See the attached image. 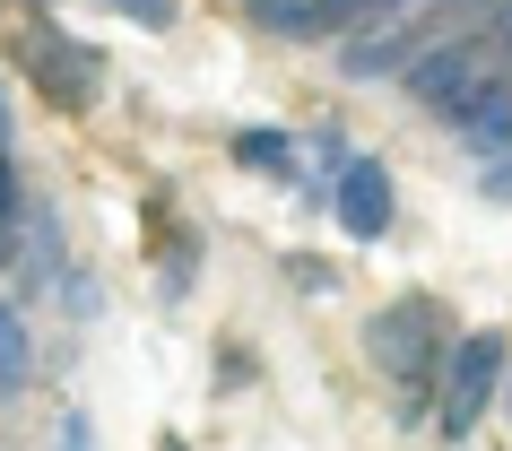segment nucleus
<instances>
[{
	"instance_id": "obj_12",
	"label": "nucleus",
	"mask_w": 512,
	"mask_h": 451,
	"mask_svg": "<svg viewBox=\"0 0 512 451\" xmlns=\"http://www.w3.org/2000/svg\"><path fill=\"white\" fill-rule=\"evenodd\" d=\"M157 252H165V295H183L191 269H200V235H174V226L157 217Z\"/></svg>"
},
{
	"instance_id": "obj_13",
	"label": "nucleus",
	"mask_w": 512,
	"mask_h": 451,
	"mask_svg": "<svg viewBox=\"0 0 512 451\" xmlns=\"http://www.w3.org/2000/svg\"><path fill=\"white\" fill-rule=\"evenodd\" d=\"M105 9H122V18H131V27H174V0H105Z\"/></svg>"
},
{
	"instance_id": "obj_16",
	"label": "nucleus",
	"mask_w": 512,
	"mask_h": 451,
	"mask_svg": "<svg viewBox=\"0 0 512 451\" xmlns=\"http://www.w3.org/2000/svg\"><path fill=\"white\" fill-rule=\"evenodd\" d=\"M9 139H18V131H9V87H0V157H9Z\"/></svg>"
},
{
	"instance_id": "obj_1",
	"label": "nucleus",
	"mask_w": 512,
	"mask_h": 451,
	"mask_svg": "<svg viewBox=\"0 0 512 451\" xmlns=\"http://www.w3.org/2000/svg\"><path fill=\"white\" fill-rule=\"evenodd\" d=\"M443 347H452V321L434 295H400L365 321V365L400 382V425H417L434 408V373H443Z\"/></svg>"
},
{
	"instance_id": "obj_4",
	"label": "nucleus",
	"mask_w": 512,
	"mask_h": 451,
	"mask_svg": "<svg viewBox=\"0 0 512 451\" xmlns=\"http://www.w3.org/2000/svg\"><path fill=\"white\" fill-rule=\"evenodd\" d=\"M452 131H460V148H469L478 165L512 148V79H504V70H486V79L452 105Z\"/></svg>"
},
{
	"instance_id": "obj_10",
	"label": "nucleus",
	"mask_w": 512,
	"mask_h": 451,
	"mask_svg": "<svg viewBox=\"0 0 512 451\" xmlns=\"http://www.w3.org/2000/svg\"><path fill=\"white\" fill-rule=\"evenodd\" d=\"M35 382V339H27V313L0 295V399L9 391H27Z\"/></svg>"
},
{
	"instance_id": "obj_7",
	"label": "nucleus",
	"mask_w": 512,
	"mask_h": 451,
	"mask_svg": "<svg viewBox=\"0 0 512 451\" xmlns=\"http://www.w3.org/2000/svg\"><path fill=\"white\" fill-rule=\"evenodd\" d=\"M426 44H434V27H382V35H356L348 53H339V70L348 79H382V70H408Z\"/></svg>"
},
{
	"instance_id": "obj_9",
	"label": "nucleus",
	"mask_w": 512,
	"mask_h": 451,
	"mask_svg": "<svg viewBox=\"0 0 512 451\" xmlns=\"http://www.w3.org/2000/svg\"><path fill=\"white\" fill-rule=\"evenodd\" d=\"M235 165L261 174V183H296V139L270 131V122H252V131H235Z\"/></svg>"
},
{
	"instance_id": "obj_14",
	"label": "nucleus",
	"mask_w": 512,
	"mask_h": 451,
	"mask_svg": "<svg viewBox=\"0 0 512 451\" xmlns=\"http://www.w3.org/2000/svg\"><path fill=\"white\" fill-rule=\"evenodd\" d=\"M478 191H486V200H512V148H504V157H486Z\"/></svg>"
},
{
	"instance_id": "obj_2",
	"label": "nucleus",
	"mask_w": 512,
	"mask_h": 451,
	"mask_svg": "<svg viewBox=\"0 0 512 451\" xmlns=\"http://www.w3.org/2000/svg\"><path fill=\"white\" fill-rule=\"evenodd\" d=\"M504 365H512L504 330H469V339L443 347V373H434V425H443V443H469V434L495 417Z\"/></svg>"
},
{
	"instance_id": "obj_17",
	"label": "nucleus",
	"mask_w": 512,
	"mask_h": 451,
	"mask_svg": "<svg viewBox=\"0 0 512 451\" xmlns=\"http://www.w3.org/2000/svg\"><path fill=\"white\" fill-rule=\"evenodd\" d=\"M495 27H504V44H512V0H504V18H495Z\"/></svg>"
},
{
	"instance_id": "obj_8",
	"label": "nucleus",
	"mask_w": 512,
	"mask_h": 451,
	"mask_svg": "<svg viewBox=\"0 0 512 451\" xmlns=\"http://www.w3.org/2000/svg\"><path fill=\"white\" fill-rule=\"evenodd\" d=\"M53 261H61V217H44V209H27V235H18V295H35V287H53Z\"/></svg>"
},
{
	"instance_id": "obj_3",
	"label": "nucleus",
	"mask_w": 512,
	"mask_h": 451,
	"mask_svg": "<svg viewBox=\"0 0 512 451\" xmlns=\"http://www.w3.org/2000/svg\"><path fill=\"white\" fill-rule=\"evenodd\" d=\"M330 217H339L356 243L391 235V174H382V157H348L330 174Z\"/></svg>"
},
{
	"instance_id": "obj_11",
	"label": "nucleus",
	"mask_w": 512,
	"mask_h": 451,
	"mask_svg": "<svg viewBox=\"0 0 512 451\" xmlns=\"http://www.w3.org/2000/svg\"><path fill=\"white\" fill-rule=\"evenodd\" d=\"M18 235H27V174L0 157V269L18 261Z\"/></svg>"
},
{
	"instance_id": "obj_15",
	"label": "nucleus",
	"mask_w": 512,
	"mask_h": 451,
	"mask_svg": "<svg viewBox=\"0 0 512 451\" xmlns=\"http://www.w3.org/2000/svg\"><path fill=\"white\" fill-rule=\"evenodd\" d=\"M61 451H96V434H87V417H61Z\"/></svg>"
},
{
	"instance_id": "obj_6",
	"label": "nucleus",
	"mask_w": 512,
	"mask_h": 451,
	"mask_svg": "<svg viewBox=\"0 0 512 451\" xmlns=\"http://www.w3.org/2000/svg\"><path fill=\"white\" fill-rule=\"evenodd\" d=\"M478 79H486V70H478V53H469V44H426V53L408 61V96H417L426 113H452Z\"/></svg>"
},
{
	"instance_id": "obj_5",
	"label": "nucleus",
	"mask_w": 512,
	"mask_h": 451,
	"mask_svg": "<svg viewBox=\"0 0 512 451\" xmlns=\"http://www.w3.org/2000/svg\"><path fill=\"white\" fill-rule=\"evenodd\" d=\"M35 79H44V96H53L61 113H87V105H96V53L70 44L61 27L35 35Z\"/></svg>"
}]
</instances>
